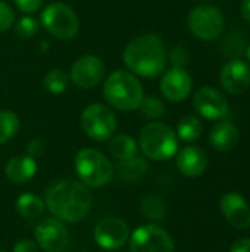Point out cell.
I'll use <instances>...</instances> for the list:
<instances>
[{
	"label": "cell",
	"mask_w": 250,
	"mask_h": 252,
	"mask_svg": "<svg viewBox=\"0 0 250 252\" xmlns=\"http://www.w3.org/2000/svg\"><path fill=\"white\" fill-rule=\"evenodd\" d=\"M46 207L60 221L77 223L83 220L93 204V195L83 182L63 179L55 182L46 192Z\"/></svg>",
	"instance_id": "6da1fadb"
},
{
	"label": "cell",
	"mask_w": 250,
	"mask_h": 252,
	"mask_svg": "<svg viewBox=\"0 0 250 252\" xmlns=\"http://www.w3.org/2000/svg\"><path fill=\"white\" fill-rule=\"evenodd\" d=\"M124 62L131 74L153 78L167 65V49L156 34H143L131 40L124 50Z\"/></svg>",
	"instance_id": "7a4b0ae2"
},
{
	"label": "cell",
	"mask_w": 250,
	"mask_h": 252,
	"mask_svg": "<svg viewBox=\"0 0 250 252\" xmlns=\"http://www.w3.org/2000/svg\"><path fill=\"white\" fill-rule=\"evenodd\" d=\"M103 93L108 103L121 111L139 109L144 99L143 86L134 74L127 71L112 72L103 86Z\"/></svg>",
	"instance_id": "3957f363"
},
{
	"label": "cell",
	"mask_w": 250,
	"mask_h": 252,
	"mask_svg": "<svg viewBox=\"0 0 250 252\" xmlns=\"http://www.w3.org/2000/svg\"><path fill=\"white\" fill-rule=\"evenodd\" d=\"M139 145L147 158L155 161H167L177 154L178 137L169 126L153 121L141 128Z\"/></svg>",
	"instance_id": "277c9868"
},
{
	"label": "cell",
	"mask_w": 250,
	"mask_h": 252,
	"mask_svg": "<svg viewBox=\"0 0 250 252\" xmlns=\"http://www.w3.org/2000/svg\"><path fill=\"white\" fill-rule=\"evenodd\" d=\"M75 171L80 180L88 188H102L113 176V167L109 159L97 149H81L75 157Z\"/></svg>",
	"instance_id": "5b68a950"
},
{
	"label": "cell",
	"mask_w": 250,
	"mask_h": 252,
	"mask_svg": "<svg viewBox=\"0 0 250 252\" xmlns=\"http://www.w3.org/2000/svg\"><path fill=\"white\" fill-rule=\"evenodd\" d=\"M41 24L59 40H71L80 30V21L74 9L60 1H53L44 7L41 12Z\"/></svg>",
	"instance_id": "8992f818"
},
{
	"label": "cell",
	"mask_w": 250,
	"mask_h": 252,
	"mask_svg": "<svg viewBox=\"0 0 250 252\" xmlns=\"http://www.w3.org/2000/svg\"><path fill=\"white\" fill-rule=\"evenodd\" d=\"M81 128L90 139L106 142L116 130V117L108 106L91 103L81 114Z\"/></svg>",
	"instance_id": "52a82bcc"
},
{
	"label": "cell",
	"mask_w": 250,
	"mask_h": 252,
	"mask_svg": "<svg viewBox=\"0 0 250 252\" xmlns=\"http://www.w3.org/2000/svg\"><path fill=\"white\" fill-rule=\"evenodd\" d=\"M187 22L193 35L205 41L218 38L225 27L222 12L212 4H202L194 7L189 13Z\"/></svg>",
	"instance_id": "ba28073f"
},
{
	"label": "cell",
	"mask_w": 250,
	"mask_h": 252,
	"mask_svg": "<svg viewBox=\"0 0 250 252\" xmlns=\"http://www.w3.org/2000/svg\"><path fill=\"white\" fill-rule=\"evenodd\" d=\"M131 252H174V242L169 233L158 224L137 227L130 238Z\"/></svg>",
	"instance_id": "9c48e42d"
},
{
	"label": "cell",
	"mask_w": 250,
	"mask_h": 252,
	"mask_svg": "<svg viewBox=\"0 0 250 252\" xmlns=\"http://www.w3.org/2000/svg\"><path fill=\"white\" fill-rule=\"evenodd\" d=\"M35 241L46 252H62L69 244V233L57 219H43L35 227Z\"/></svg>",
	"instance_id": "30bf717a"
},
{
	"label": "cell",
	"mask_w": 250,
	"mask_h": 252,
	"mask_svg": "<svg viewBox=\"0 0 250 252\" xmlns=\"http://www.w3.org/2000/svg\"><path fill=\"white\" fill-rule=\"evenodd\" d=\"M196 111L206 120L221 121L230 114V105L227 97L214 87H202L193 97Z\"/></svg>",
	"instance_id": "8fae6325"
},
{
	"label": "cell",
	"mask_w": 250,
	"mask_h": 252,
	"mask_svg": "<svg viewBox=\"0 0 250 252\" xmlns=\"http://www.w3.org/2000/svg\"><path fill=\"white\" fill-rule=\"evenodd\" d=\"M105 71L106 68L100 58L84 55L72 63L69 78L81 89H91L103 80Z\"/></svg>",
	"instance_id": "7c38bea8"
},
{
	"label": "cell",
	"mask_w": 250,
	"mask_h": 252,
	"mask_svg": "<svg viewBox=\"0 0 250 252\" xmlns=\"http://www.w3.org/2000/svg\"><path fill=\"white\" fill-rule=\"evenodd\" d=\"M94 239L103 250H118L130 239L127 223L116 217L102 220L94 229Z\"/></svg>",
	"instance_id": "4fadbf2b"
},
{
	"label": "cell",
	"mask_w": 250,
	"mask_h": 252,
	"mask_svg": "<svg viewBox=\"0 0 250 252\" xmlns=\"http://www.w3.org/2000/svg\"><path fill=\"white\" fill-rule=\"evenodd\" d=\"M220 80L228 94H242L250 86V65L243 59H231L224 65Z\"/></svg>",
	"instance_id": "5bb4252c"
},
{
	"label": "cell",
	"mask_w": 250,
	"mask_h": 252,
	"mask_svg": "<svg viewBox=\"0 0 250 252\" xmlns=\"http://www.w3.org/2000/svg\"><path fill=\"white\" fill-rule=\"evenodd\" d=\"M193 89V80L190 74L180 66H172L167 71L161 81L162 94L171 102H183L189 97Z\"/></svg>",
	"instance_id": "9a60e30c"
},
{
	"label": "cell",
	"mask_w": 250,
	"mask_h": 252,
	"mask_svg": "<svg viewBox=\"0 0 250 252\" xmlns=\"http://www.w3.org/2000/svg\"><path fill=\"white\" fill-rule=\"evenodd\" d=\"M220 208L227 221L237 230L250 227V205L239 192H228L222 196Z\"/></svg>",
	"instance_id": "2e32d148"
},
{
	"label": "cell",
	"mask_w": 250,
	"mask_h": 252,
	"mask_svg": "<svg viewBox=\"0 0 250 252\" xmlns=\"http://www.w3.org/2000/svg\"><path fill=\"white\" fill-rule=\"evenodd\" d=\"M208 165L206 154L197 146H186L177 155V167L187 177H199Z\"/></svg>",
	"instance_id": "e0dca14e"
},
{
	"label": "cell",
	"mask_w": 250,
	"mask_h": 252,
	"mask_svg": "<svg viewBox=\"0 0 250 252\" xmlns=\"http://www.w3.org/2000/svg\"><path fill=\"white\" fill-rule=\"evenodd\" d=\"M209 142L220 152L231 151L239 142V128L234 123L228 120H221L218 124L212 127Z\"/></svg>",
	"instance_id": "ac0fdd59"
},
{
	"label": "cell",
	"mask_w": 250,
	"mask_h": 252,
	"mask_svg": "<svg viewBox=\"0 0 250 252\" xmlns=\"http://www.w3.org/2000/svg\"><path fill=\"white\" fill-rule=\"evenodd\" d=\"M6 177L9 179V182L15 183V185H24L25 182L31 180L34 177V174L37 173V161L32 159L31 157L25 155H18L13 157L6 168H4Z\"/></svg>",
	"instance_id": "d6986e66"
},
{
	"label": "cell",
	"mask_w": 250,
	"mask_h": 252,
	"mask_svg": "<svg viewBox=\"0 0 250 252\" xmlns=\"http://www.w3.org/2000/svg\"><path fill=\"white\" fill-rule=\"evenodd\" d=\"M147 168H149L147 162L143 158L134 157V158L127 159V161H119L118 165L113 168V173H116V176L122 182L136 183L146 176Z\"/></svg>",
	"instance_id": "ffe728a7"
},
{
	"label": "cell",
	"mask_w": 250,
	"mask_h": 252,
	"mask_svg": "<svg viewBox=\"0 0 250 252\" xmlns=\"http://www.w3.org/2000/svg\"><path fill=\"white\" fill-rule=\"evenodd\" d=\"M109 152L118 161H127L137 155V142L128 134H116L109 139Z\"/></svg>",
	"instance_id": "44dd1931"
},
{
	"label": "cell",
	"mask_w": 250,
	"mask_h": 252,
	"mask_svg": "<svg viewBox=\"0 0 250 252\" xmlns=\"http://www.w3.org/2000/svg\"><path fill=\"white\" fill-rule=\"evenodd\" d=\"M44 210H46V204L34 193L29 192L22 193L16 199V211L24 219H38L43 216Z\"/></svg>",
	"instance_id": "7402d4cb"
},
{
	"label": "cell",
	"mask_w": 250,
	"mask_h": 252,
	"mask_svg": "<svg viewBox=\"0 0 250 252\" xmlns=\"http://www.w3.org/2000/svg\"><path fill=\"white\" fill-rule=\"evenodd\" d=\"M203 133V124L202 121L194 115H187L178 121L177 126V134L184 142H194L197 140Z\"/></svg>",
	"instance_id": "603a6c76"
},
{
	"label": "cell",
	"mask_w": 250,
	"mask_h": 252,
	"mask_svg": "<svg viewBox=\"0 0 250 252\" xmlns=\"http://www.w3.org/2000/svg\"><path fill=\"white\" fill-rule=\"evenodd\" d=\"M43 84L53 94H62L69 86V75L62 69H52L44 75Z\"/></svg>",
	"instance_id": "cb8c5ba5"
},
{
	"label": "cell",
	"mask_w": 250,
	"mask_h": 252,
	"mask_svg": "<svg viewBox=\"0 0 250 252\" xmlns=\"http://www.w3.org/2000/svg\"><path fill=\"white\" fill-rule=\"evenodd\" d=\"M140 210H141V214L147 220H150V221H161V220H164L165 213H167L164 201L161 198H158V196H146L141 201Z\"/></svg>",
	"instance_id": "d4e9b609"
},
{
	"label": "cell",
	"mask_w": 250,
	"mask_h": 252,
	"mask_svg": "<svg viewBox=\"0 0 250 252\" xmlns=\"http://www.w3.org/2000/svg\"><path fill=\"white\" fill-rule=\"evenodd\" d=\"M19 130V118L12 111H0V145L9 142Z\"/></svg>",
	"instance_id": "484cf974"
},
{
	"label": "cell",
	"mask_w": 250,
	"mask_h": 252,
	"mask_svg": "<svg viewBox=\"0 0 250 252\" xmlns=\"http://www.w3.org/2000/svg\"><path fill=\"white\" fill-rule=\"evenodd\" d=\"M139 109L149 120H158V118H161L165 114L164 103L158 97H153V96L143 99V102H141V105H140Z\"/></svg>",
	"instance_id": "4316f807"
},
{
	"label": "cell",
	"mask_w": 250,
	"mask_h": 252,
	"mask_svg": "<svg viewBox=\"0 0 250 252\" xmlns=\"http://www.w3.org/2000/svg\"><path fill=\"white\" fill-rule=\"evenodd\" d=\"M40 30V22L32 16H24L15 25V32L21 38H31Z\"/></svg>",
	"instance_id": "83f0119b"
},
{
	"label": "cell",
	"mask_w": 250,
	"mask_h": 252,
	"mask_svg": "<svg viewBox=\"0 0 250 252\" xmlns=\"http://www.w3.org/2000/svg\"><path fill=\"white\" fill-rule=\"evenodd\" d=\"M15 22V13H13V9L0 0V32L1 31H6L9 30Z\"/></svg>",
	"instance_id": "f1b7e54d"
},
{
	"label": "cell",
	"mask_w": 250,
	"mask_h": 252,
	"mask_svg": "<svg viewBox=\"0 0 250 252\" xmlns=\"http://www.w3.org/2000/svg\"><path fill=\"white\" fill-rule=\"evenodd\" d=\"M169 59H171V63L174 66H180V68H184V65L187 63V59H189V53L184 47L178 46V47H174L169 53Z\"/></svg>",
	"instance_id": "f546056e"
},
{
	"label": "cell",
	"mask_w": 250,
	"mask_h": 252,
	"mask_svg": "<svg viewBox=\"0 0 250 252\" xmlns=\"http://www.w3.org/2000/svg\"><path fill=\"white\" fill-rule=\"evenodd\" d=\"M44 151H46V145L41 139H32L27 145V155L31 157L32 159H38L40 157H43Z\"/></svg>",
	"instance_id": "4dcf8cb0"
},
{
	"label": "cell",
	"mask_w": 250,
	"mask_h": 252,
	"mask_svg": "<svg viewBox=\"0 0 250 252\" xmlns=\"http://www.w3.org/2000/svg\"><path fill=\"white\" fill-rule=\"evenodd\" d=\"M18 9L24 13H34L43 4V0H15Z\"/></svg>",
	"instance_id": "1f68e13d"
},
{
	"label": "cell",
	"mask_w": 250,
	"mask_h": 252,
	"mask_svg": "<svg viewBox=\"0 0 250 252\" xmlns=\"http://www.w3.org/2000/svg\"><path fill=\"white\" fill-rule=\"evenodd\" d=\"M13 252H38L37 244L31 239H21L15 244Z\"/></svg>",
	"instance_id": "d6a6232c"
},
{
	"label": "cell",
	"mask_w": 250,
	"mask_h": 252,
	"mask_svg": "<svg viewBox=\"0 0 250 252\" xmlns=\"http://www.w3.org/2000/svg\"><path fill=\"white\" fill-rule=\"evenodd\" d=\"M230 252H250V238H242L236 241Z\"/></svg>",
	"instance_id": "836d02e7"
},
{
	"label": "cell",
	"mask_w": 250,
	"mask_h": 252,
	"mask_svg": "<svg viewBox=\"0 0 250 252\" xmlns=\"http://www.w3.org/2000/svg\"><path fill=\"white\" fill-rule=\"evenodd\" d=\"M240 13L243 16L245 21H248L250 24V0H243L240 4Z\"/></svg>",
	"instance_id": "e575fe53"
},
{
	"label": "cell",
	"mask_w": 250,
	"mask_h": 252,
	"mask_svg": "<svg viewBox=\"0 0 250 252\" xmlns=\"http://www.w3.org/2000/svg\"><path fill=\"white\" fill-rule=\"evenodd\" d=\"M246 56H248V59H249L250 62V44L248 46V49H246Z\"/></svg>",
	"instance_id": "d590c367"
},
{
	"label": "cell",
	"mask_w": 250,
	"mask_h": 252,
	"mask_svg": "<svg viewBox=\"0 0 250 252\" xmlns=\"http://www.w3.org/2000/svg\"><path fill=\"white\" fill-rule=\"evenodd\" d=\"M0 252H6V251H0Z\"/></svg>",
	"instance_id": "8d00e7d4"
}]
</instances>
